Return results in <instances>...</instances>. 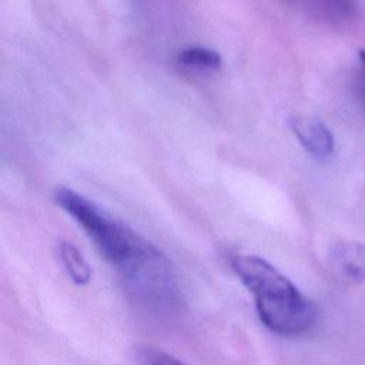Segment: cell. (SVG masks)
<instances>
[{"instance_id":"1","label":"cell","mask_w":365,"mask_h":365,"mask_svg":"<svg viewBox=\"0 0 365 365\" xmlns=\"http://www.w3.org/2000/svg\"><path fill=\"white\" fill-rule=\"evenodd\" d=\"M54 200L81 227L138 304L155 312L181 307L177 272L158 247L71 188L58 187Z\"/></svg>"},{"instance_id":"2","label":"cell","mask_w":365,"mask_h":365,"mask_svg":"<svg viewBox=\"0 0 365 365\" xmlns=\"http://www.w3.org/2000/svg\"><path fill=\"white\" fill-rule=\"evenodd\" d=\"M230 265L252 295L267 329L281 336H299L315 325V304L269 261L254 254H235Z\"/></svg>"},{"instance_id":"3","label":"cell","mask_w":365,"mask_h":365,"mask_svg":"<svg viewBox=\"0 0 365 365\" xmlns=\"http://www.w3.org/2000/svg\"><path fill=\"white\" fill-rule=\"evenodd\" d=\"M288 127L305 151L312 157L325 160L334 153L332 133L321 120L294 115L288 118Z\"/></svg>"},{"instance_id":"4","label":"cell","mask_w":365,"mask_h":365,"mask_svg":"<svg viewBox=\"0 0 365 365\" xmlns=\"http://www.w3.org/2000/svg\"><path fill=\"white\" fill-rule=\"evenodd\" d=\"M304 13L331 24H345L358 17L355 0H287Z\"/></svg>"},{"instance_id":"5","label":"cell","mask_w":365,"mask_h":365,"mask_svg":"<svg viewBox=\"0 0 365 365\" xmlns=\"http://www.w3.org/2000/svg\"><path fill=\"white\" fill-rule=\"evenodd\" d=\"M332 264L345 279L354 282L365 281V244L345 242L336 247Z\"/></svg>"},{"instance_id":"6","label":"cell","mask_w":365,"mask_h":365,"mask_svg":"<svg viewBox=\"0 0 365 365\" xmlns=\"http://www.w3.org/2000/svg\"><path fill=\"white\" fill-rule=\"evenodd\" d=\"M58 259L76 285H86L91 279V267L83 252L68 241H60L57 245Z\"/></svg>"},{"instance_id":"7","label":"cell","mask_w":365,"mask_h":365,"mask_svg":"<svg viewBox=\"0 0 365 365\" xmlns=\"http://www.w3.org/2000/svg\"><path fill=\"white\" fill-rule=\"evenodd\" d=\"M177 63L190 68L220 70L222 64V58L220 53L212 48L201 47V46H190L178 51Z\"/></svg>"},{"instance_id":"8","label":"cell","mask_w":365,"mask_h":365,"mask_svg":"<svg viewBox=\"0 0 365 365\" xmlns=\"http://www.w3.org/2000/svg\"><path fill=\"white\" fill-rule=\"evenodd\" d=\"M137 359L140 365H188L173 354L153 346L141 348L137 354Z\"/></svg>"},{"instance_id":"9","label":"cell","mask_w":365,"mask_h":365,"mask_svg":"<svg viewBox=\"0 0 365 365\" xmlns=\"http://www.w3.org/2000/svg\"><path fill=\"white\" fill-rule=\"evenodd\" d=\"M358 56H359L361 64H362V67H364V71H365V50H359V51H358Z\"/></svg>"}]
</instances>
